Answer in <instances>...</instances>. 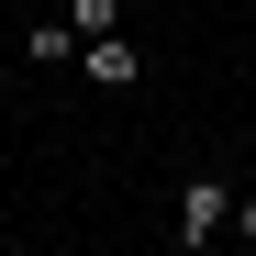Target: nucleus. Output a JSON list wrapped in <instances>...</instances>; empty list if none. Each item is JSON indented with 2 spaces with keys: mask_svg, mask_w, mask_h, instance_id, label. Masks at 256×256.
<instances>
[{
  "mask_svg": "<svg viewBox=\"0 0 256 256\" xmlns=\"http://www.w3.org/2000/svg\"><path fill=\"white\" fill-rule=\"evenodd\" d=\"M223 212H234V190H223V178H190V190H178V245L200 256L212 234H223Z\"/></svg>",
  "mask_w": 256,
  "mask_h": 256,
  "instance_id": "f257e3e1",
  "label": "nucleus"
},
{
  "mask_svg": "<svg viewBox=\"0 0 256 256\" xmlns=\"http://www.w3.org/2000/svg\"><path fill=\"white\" fill-rule=\"evenodd\" d=\"M78 67H90L100 90H134V78H145V45H134V34H90V45H78Z\"/></svg>",
  "mask_w": 256,
  "mask_h": 256,
  "instance_id": "f03ea898",
  "label": "nucleus"
},
{
  "mask_svg": "<svg viewBox=\"0 0 256 256\" xmlns=\"http://www.w3.org/2000/svg\"><path fill=\"white\" fill-rule=\"evenodd\" d=\"M78 45H90L78 22H34V34H22V56H34V67H56V56H78Z\"/></svg>",
  "mask_w": 256,
  "mask_h": 256,
  "instance_id": "7ed1b4c3",
  "label": "nucleus"
},
{
  "mask_svg": "<svg viewBox=\"0 0 256 256\" xmlns=\"http://www.w3.org/2000/svg\"><path fill=\"white\" fill-rule=\"evenodd\" d=\"M67 22L78 34H122V0H67Z\"/></svg>",
  "mask_w": 256,
  "mask_h": 256,
  "instance_id": "20e7f679",
  "label": "nucleus"
},
{
  "mask_svg": "<svg viewBox=\"0 0 256 256\" xmlns=\"http://www.w3.org/2000/svg\"><path fill=\"white\" fill-rule=\"evenodd\" d=\"M234 234H245V245H256V200H234Z\"/></svg>",
  "mask_w": 256,
  "mask_h": 256,
  "instance_id": "39448f33",
  "label": "nucleus"
}]
</instances>
